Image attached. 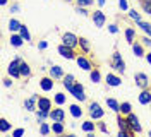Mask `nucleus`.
Segmentation results:
<instances>
[{
	"label": "nucleus",
	"mask_w": 151,
	"mask_h": 137,
	"mask_svg": "<svg viewBox=\"0 0 151 137\" xmlns=\"http://www.w3.org/2000/svg\"><path fill=\"white\" fill-rule=\"evenodd\" d=\"M96 2H98V5H100V7H103L105 4H106V0H96Z\"/></svg>",
	"instance_id": "49"
},
{
	"label": "nucleus",
	"mask_w": 151,
	"mask_h": 137,
	"mask_svg": "<svg viewBox=\"0 0 151 137\" xmlns=\"http://www.w3.org/2000/svg\"><path fill=\"white\" fill-rule=\"evenodd\" d=\"M119 7L122 10H129V4H127V0H119Z\"/></svg>",
	"instance_id": "41"
},
{
	"label": "nucleus",
	"mask_w": 151,
	"mask_h": 137,
	"mask_svg": "<svg viewBox=\"0 0 151 137\" xmlns=\"http://www.w3.org/2000/svg\"><path fill=\"white\" fill-rule=\"evenodd\" d=\"M58 53L62 55L64 58H67V60H74L76 57H77V55H76V52H74V48H69V46L64 45V43L58 46Z\"/></svg>",
	"instance_id": "8"
},
{
	"label": "nucleus",
	"mask_w": 151,
	"mask_h": 137,
	"mask_svg": "<svg viewBox=\"0 0 151 137\" xmlns=\"http://www.w3.org/2000/svg\"><path fill=\"white\" fill-rule=\"evenodd\" d=\"M4 86H5V88H10V86H12V81H10V79H4Z\"/></svg>",
	"instance_id": "47"
},
{
	"label": "nucleus",
	"mask_w": 151,
	"mask_h": 137,
	"mask_svg": "<svg viewBox=\"0 0 151 137\" xmlns=\"http://www.w3.org/2000/svg\"><path fill=\"white\" fill-rule=\"evenodd\" d=\"M62 84H64V88H65L67 91H70L72 89V86L76 84V79L72 74H67V75H64V81H62Z\"/></svg>",
	"instance_id": "18"
},
{
	"label": "nucleus",
	"mask_w": 151,
	"mask_h": 137,
	"mask_svg": "<svg viewBox=\"0 0 151 137\" xmlns=\"http://www.w3.org/2000/svg\"><path fill=\"white\" fill-rule=\"evenodd\" d=\"M150 137H151V130H150Z\"/></svg>",
	"instance_id": "53"
},
{
	"label": "nucleus",
	"mask_w": 151,
	"mask_h": 137,
	"mask_svg": "<svg viewBox=\"0 0 151 137\" xmlns=\"http://www.w3.org/2000/svg\"><path fill=\"white\" fill-rule=\"evenodd\" d=\"M127 117V122H129V127H131V132H142V127L141 123H139V118H137V115H134V113H129V115H125Z\"/></svg>",
	"instance_id": "5"
},
{
	"label": "nucleus",
	"mask_w": 151,
	"mask_h": 137,
	"mask_svg": "<svg viewBox=\"0 0 151 137\" xmlns=\"http://www.w3.org/2000/svg\"><path fill=\"white\" fill-rule=\"evenodd\" d=\"M53 84H55V79H53L52 75H50V77L40 79V88H41V91H45V93L53 91Z\"/></svg>",
	"instance_id": "9"
},
{
	"label": "nucleus",
	"mask_w": 151,
	"mask_h": 137,
	"mask_svg": "<svg viewBox=\"0 0 151 137\" xmlns=\"http://www.w3.org/2000/svg\"><path fill=\"white\" fill-rule=\"evenodd\" d=\"M40 132H41V136H48L50 132H52V125H48L45 122H41L40 123Z\"/></svg>",
	"instance_id": "35"
},
{
	"label": "nucleus",
	"mask_w": 151,
	"mask_h": 137,
	"mask_svg": "<svg viewBox=\"0 0 151 137\" xmlns=\"http://www.w3.org/2000/svg\"><path fill=\"white\" fill-rule=\"evenodd\" d=\"M89 77H91V81H93L94 84H98V82L101 81V74H100V70H96V69L89 72Z\"/></svg>",
	"instance_id": "36"
},
{
	"label": "nucleus",
	"mask_w": 151,
	"mask_h": 137,
	"mask_svg": "<svg viewBox=\"0 0 151 137\" xmlns=\"http://www.w3.org/2000/svg\"><path fill=\"white\" fill-rule=\"evenodd\" d=\"M7 4V0H0V5H5Z\"/></svg>",
	"instance_id": "51"
},
{
	"label": "nucleus",
	"mask_w": 151,
	"mask_h": 137,
	"mask_svg": "<svg viewBox=\"0 0 151 137\" xmlns=\"http://www.w3.org/2000/svg\"><path fill=\"white\" fill-rule=\"evenodd\" d=\"M112 67H113V70H115L117 74H124V72H125V62H124L122 55L119 53V52H113Z\"/></svg>",
	"instance_id": "1"
},
{
	"label": "nucleus",
	"mask_w": 151,
	"mask_h": 137,
	"mask_svg": "<svg viewBox=\"0 0 151 137\" xmlns=\"http://www.w3.org/2000/svg\"><path fill=\"white\" fill-rule=\"evenodd\" d=\"M137 26L141 27L142 31L148 34V36H151V22H144V21H139L137 22Z\"/></svg>",
	"instance_id": "34"
},
{
	"label": "nucleus",
	"mask_w": 151,
	"mask_h": 137,
	"mask_svg": "<svg viewBox=\"0 0 151 137\" xmlns=\"http://www.w3.org/2000/svg\"><path fill=\"white\" fill-rule=\"evenodd\" d=\"M93 4H94V0H77V5H83V7H89Z\"/></svg>",
	"instance_id": "39"
},
{
	"label": "nucleus",
	"mask_w": 151,
	"mask_h": 137,
	"mask_svg": "<svg viewBox=\"0 0 151 137\" xmlns=\"http://www.w3.org/2000/svg\"><path fill=\"white\" fill-rule=\"evenodd\" d=\"M50 75L53 77V79H64V70H62V67L60 65H52L50 67Z\"/></svg>",
	"instance_id": "17"
},
{
	"label": "nucleus",
	"mask_w": 151,
	"mask_h": 137,
	"mask_svg": "<svg viewBox=\"0 0 151 137\" xmlns=\"http://www.w3.org/2000/svg\"><path fill=\"white\" fill-rule=\"evenodd\" d=\"M12 136L14 137H22L24 136V128H16V130L12 132Z\"/></svg>",
	"instance_id": "44"
},
{
	"label": "nucleus",
	"mask_w": 151,
	"mask_h": 137,
	"mask_svg": "<svg viewBox=\"0 0 151 137\" xmlns=\"http://www.w3.org/2000/svg\"><path fill=\"white\" fill-rule=\"evenodd\" d=\"M131 111H132V105L129 103V101L120 103V113H122V115H129Z\"/></svg>",
	"instance_id": "33"
},
{
	"label": "nucleus",
	"mask_w": 151,
	"mask_h": 137,
	"mask_svg": "<svg viewBox=\"0 0 151 137\" xmlns=\"http://www.w3.org/2000/svg\"><path fill=\"white\" fill-rule=\"evenodd\" d=\"M35 113H36V118H38L40 123H41V122H45V120L50 117V111H47V110H40V108H38Z\"/></svg>",
	"instance_id": "26"
},
{
	"label": "nucleus",
	"mask_w": 151,
	"mask_h": 137,
	"mask_svg": "<svg viewBox=\"0 0 151 137\" xmlns=\"http://www.w3.org/2000/svg\"><path fill=\"white\" fill-rule=\"evenodd\" d=\"M79 46H81L83 53H89V50H91V45H89V41L86 38H79Z\"/></svg>",
	"instance_id": "31"
},
{
	"label": "nucleus",
	"mask_w": 151,
	"mask_h": 137,
	"mask_svg": "<svg viewBox=\"0 0 151 137\" xmlns=\"http://www.w3.org/2000/svg\"><path fill=\"white\" fill-rule=\"evenodd\" d=\"M134 81H136V86H139L141 89H148V86H150V79H148V75L146 74H136L134 75Z\"/></svg>",
	"instance_id": "10"
},
{
	"label": "nucleus",
	"mask_w": 151,
	"mask_h": 137,
	"mask_svg": "<svg viewBox=\"0 0 151 137\" xmlns=\"http://www.w3.org/2000/svg\"><path fill=\"white\" fill-rule=\"evenodd\" d=\"M38 108L52 111V100H48V98H45V96H40V98H38Z\"/></svg>",
	"instance_id": "14"
},
{
	"label": "nucleus",
	"mask_w": 151,
	"mask_h": 137,
	"mask_svg": "<svg viewBox=\"0 0 151 137\" xmlns=\"http://www.w3.org/2000/svg\"><path fill=\"white\" fill-rule=\"evenodd\" d=\"M19 34L22 36V39H24V41H31V33H29V29L24 26V24H22V26H21V29H19Z\"/></svg>",
	"instance_id": "32"
},
{
	"label": "nucleus",
	"mask_w": 151,
	"mask_h": 137,
	"mask_svg": "<svg viewBox=\"0 0 151 137\" xmlns=\"http://www.w3.org/2000/svg\"><path fill=\"white\" fill-rule=\"evenodd\" d=\"M38 48H40V50H47V48H48V43L45 41V39H41V41L38 43Z\"/></svg>",
	"instance_id": "46"
},
{
	"label": "nucleus",
	"mask_w": 151,
	"mask_h": 137,
	"mask_svg": "<svg viewBox=\"0 0 151 137\" xmlns=\"http://www.w3.org/2000/svg\"><path fill=\"white\" fill-rule=\"evenodd\" d=\"M81 128H83V130H84L86 134H88V132H94V122H93V118L91 120H88V122H83V125H81Z\"/></svg>",
	"instance_id": "29"
},
{
	"label": "nucleus",
	"mask_w": 151,
	"mask_h": 137,
	"mask_svg": "<svg viewBox=\"0 0 151 137\" xmlns=\"http://www.w3.org/2000/svg\"><path fill=\"white\" fill-rule=\"evenodd\" d=\"M117 125H119V128H122V130H129V132H131V127H129L127 117H125V118H122V117H117ZM132 134H134V132H132Z\"/></svg>",
	"instance_id": "24"
},
{
	"label": "nucleus",
	"mask_w": 151,
	"mask_h": 137,
	"mask_svg": "<svg viewBox=\"0 0 151 137\" xmlns=\"http://www.w3.org/2000/svg\"><path fill=\"white\" fill-rule=\"evenodd\" d=\"M108 31H110L112 34H117V33H119V26H117V24H108Z\"/></svg>",
	"instance_id": "42"
},
{
	"label": "nucleus",
	"mask_w": 151,
	"mask_h": 137,
	"mask_svg": "<svg viewBox=\"0 0 151 137\" xmlns=\"http://www.w3.org/2000/svg\"><path fill=\"white\" fill-rule=\"evenodd\" d=\"M17 10H19V5H17V4H14V5L10 7V12H17Z\"/></svg>",
	"instance_id": "48"
},
{
	"label": "nucleus",
	"mask_w": 151,
	"mask_h": 137,
	"mask_svg": "<svg viewBox=\"0 0 151 137\" xmlns=\"http://www.w3.org/2000/svg\"><path fill=\"white\" fill-rule=\"evenodd\" d=\"M129 17H131L132 21H136V22L141 21V16H139V12H137L136 9H129Z\"/></svg>",
	"instance_id": "38"
},
{
	"label": "nucleus",
	"mask_w": 151,
	"mask_h": 137,
	"mask_svg": "<svg viewBox=\"0 0 151 137\" xmlns=\"http://www.w3.org/2000/svg\"><path fill=\"white\" fill-rule=\"evenodd\" d=\"M106 84L112 86V88H119L122 84V79L119 75H115V74H106Z\"/></svg>",
	"instance_id": "15"
},
{
	"label": "nucleus",
	"mask_w": 151,
	"mask_h": 137,
	"mask_svg": "<svg viewBox=\"0 0 151 137\" xmlns=\"http://www.w3.org/2000/svg\"><path fill=\"white\" fill-rule=\"evenodd\" d=\"M38 94H31V98L28 100H24V108L28 110V111H36L38 110Z\"/></svg>",
	"instance_id": "11"
},
{
	"label": "nucleus",
	"mask_w": 151,
	"mask_h": 137,
	"mask_svg": "<svg viewBox=\"0 0 151 137\" xmlns=\"http://www.w3.org/2000/svg\"><path fill=\"white\" fill-rule=\"evenodd\" d=\"M76 62H77V67H79L81 70H86V72H91V70H93V64L86 58L84 55L76 57Z\"/></svg>",
	"instance_id": "7"
},
{
	"label": "nucleus",
	"mask_w": 151,
	"mask_h": 137,
	"mask_svg": "<svg viewBox=\"0 0 151 137\" xmlns=\"http://www.w3.org/2000/svg\"><path fill=\"white\" fill-rule=\"evenodd\" d=\"M98 128H100L103 134H106V132H108V127L105 125V122H100V123H98Z\"/></svg>",
	"instance_id": "45"
},
{
	"label": "nucleus",
	"mask_w": 151,
	"mask_h": 137,
	"mask_svg": "<svg viewBox=\"0 0 151 137\" xmlns=\"http://www.w3.org/2000/svg\"><path fill=\"white\" fill-rule=\"evenodd\" d=\"M21 22H19L17 19H10L9 21V29H10V33H19V29H21Z\"/></svg>",
	"instance_id": "28"
},
{
	"label": "nucleus",
	"mask_w": 151,
	"mask_h": 137,
	"mask_svg": "<svg viewBox=\"0 0 151 137\" xmlns=\"http://www.w3.org/2000/svg\"><path fill=\"white\" fill-rule=\"evenodd\" d=\"M69 93H70V94H72V96H74V98H76L77 101H81V103H83V101H86L84 86H83L81 82H76L74 86H72V89H70Z\"/></svg>",
	"instance_id": "4"
},
{
	"label": "nucleus",
	"mask_w": 151,
	"mask_h": 137,
	"mask_svg": "<svg viewBox=\"0 0 151 137\" xmlns=\"http://www.w3.org/2000/svg\"><path fill=\"white\" fill-rule=\"evenodd\" d=\"M19 64H21V58H14V60L9 64V67H7V72H9V75H12L14 79L22 77V75H21V70H19Z\"/></svg>",
	"instance_id": "6"
},
{
	"label": "nucleus",
	"mask_w": 151,
	"mask_h": 137,
	"mask_svg": "<svg viewBox=\"0 0 151 137\" xmlns=\"http://www.w3.org/2000/svg\"><path fill=\"white\" fill-rule=\"evenodd\" d=\"M22 43H24L22 36H21L19 33H12V36H10V45L14 46V48H19V46H22Z\"/></svg>",
	"instance_id": "20"
},
{
	"label": "nucleus",
	"mask_w": 151,
	"mask_h": 137,
	"mask_svg": "<svg viewBox=\"0 0 151 137\" xmlns=\"http://www.w3.org/2000/svg\"><path fill=\"white\" fill-rule=\"evenodd\" d=\"M141 41H142V45H146V46H150V48H151V36L146 34L144 38H141Z\"/></svg>",
	"instance_id": "43"
},
{
	"label": "nucleus",
	"mask_w": 151,
	"mask_h": 137,
	"mask_svg": "<svg viewBox=\"0 0 151 137\" xmlns=\"http://www.w3.org/2000/svg\"><path fill=\"white\" fill-rule=\"evenodd\" d=\"M19 70H21V75H22V77H29V75H31V67H29V64H26L24 60H21Z\"/></svg>",
	"instance_id": "21"
},
{
	"label": "nucleus",
	"mask_w": 151,
	"mask_h": 137,
	"mask_svg": "<svg viewBox=\"0 0 151 137\" xmlns=\"http://www.w3.org/2000/svg\"><path fill=\"white\" fill-rule=\"evenodd\" d=\"M62 43H64V45H67L69 46V48H77V46H79V38L76 36L74 33H64V34H62Z\"/></svg>",
	"instance_id": "3"
},
{
	"label": "nucleus",
	"mask_w": 151,
	"mask_h": 137,
	"mask_svg": "<svg viewBox=\"0 0 151 137\" xmlns=\"http://www.w3.org/2000/svg\"><path fill=\"white\" fill-rule=\"evenodd\" d=\"M132 52H134V55H136V57H146V53H144V48H142L141 43H132Z\"/></svg>",
	"instance_id": "23"
},
{
	"label": "nucleus",
	"mask_w": 151,
	"mask_h": 137,
	"mask_svg": "<svg viewBox=\"0 0 151 137\" xmlns=\"http://www.w3.org/2000/svg\"><path fill=\"white\" fill-rule=\"evenodd\" d=\"M137 100H139L141 105H150L151 103V91L150 89H142L139 93V96H137Z\"/></svg>",
	"instance_id": "16"
},
{
	"label": "nucleus",
	"mask_w": 151,
	"mask_h": 137,
	"mask_svg": "<svg viewBox=\"0 0 151 137\" xmlns=\"http://www.w3.org/2000/svg\"><path fill=\"white\" fill-rule=\"evenodd\" d=\"M9 130H10V123L5 118H2V120H0V132H2V134H5V132H9Z\"/></svg>",
	"instance_id": "37"
},
{
	"label": "nucleus",
	"mask_w": 151,
	"mask_h": 137,
	"mask_svg": "<svg viewBox=\"0 0 151 137\" xmlns=\"http://www.w3.org/2000/svg\"><path fill=\"white\" fill-rule=\"evenodd\" d=\"M65 101H67V96L64 94V93H57L55 96H53V103H55V105H58V106L65 105Z\"/></svg>",
	"instance_id": "27"
},
{
	"label": "nucleus",
	"mask_w": 151,
	"mask_h": 137,
	"mask_svg": "<svg viewBox=\"0 0 151 137\" xmlns=\"http://www.w3.org/2000/svg\"><path fill=\"white\" fill-rule=\"evenodd\" d=\"M52 132H53V134H58V136L64 134V132H65L64 123H62V122H53V123H52Z\"/></svg>",
	"instance_id": "25"
},
{
	"label": "nucleus",
	"mask_w": 151,
	"mask_h": 137,
	"mask_svg": "<svg viewBox=\"0 0 151 137\" xmlns=\"http://www.w3.org/2000/svg\"><path fill=\"white\" fill-rule=\"evenodd\" d=\"M150 2H151V0H150Z\"/></svg>",
	"instance_id": "54"
},
{
	"label": "nucleus",
	"mask_w": 151,
	"mask_h": 137,
	"mask_svg": "<svg viewBox=\"0 0 151 137\" xmlns=\"http://www.w3.org/2000/svg\"><path fill=\"white\" fill-rule=\"evenodd\" d=\"M50 118L53 120V122H64L65 118V111L62 108H53L50 111Z\"/></svg>",
	"instance_id": "13"
},
{
	"label": "nucleus",
	"mask_w": 151,
	"mask_h": 137,
	"mask_svg": "<svg viewBox=\"0 0 151 137\" xmlns=\"http://www.w3.org/2000/svg\"><path fill=\"white\" fill-rule=\"evenodd\" d=\"M125 39H127V43H134V39H136V29H132V27H127L125 29Z\"/></svg>",
	"instance_id": "30"
},
{
	"label": "nucleus",
	"mask_w": 151,
	"mask_h": 137,
	"mask_svg": "<svg viewBox=\"0 0 151 137\" xmlns=\"http://www.w3.org/2000/svg\"><path fill=\"white\" fill-rule=\"evenodd\" d=\"M76 12L81 14V16H88V14H89V12L86 10V7H83V5H77V7H76Z\"/></svg>",
	"instance_id": "40"
},
{
	"label": "nucleus",
	"mask_w": 151,
	"mask_h": 137,
	"mask_svg": "<svg viewBox=\"0 0 151 137\" xmlns=\"http://www.w3.org/2000/svg\"><path fill=\"white\" fill-rule=\"evenodd\" d=\"M91 19H93L94 26L96 27H103L105 22H106V17H105V14L101 12V10H94L93 16H91Z\"/></svg>",
	"instance_id": "12"
},
{
	"label": "nucleus",
	"mask_w": 151,
	"mask_h": 137,
	"mask_svg": "<svg viewBox=\"0 0 151 137\" xmlns=\"http://www.w3.org/2000/svg\"><path fill=\"white\" fill-rule=\"evenodd\" d=\"M146 62L151 65V53H146Z\"/></svg>",
	"instance_id": "50"
},
{
	"label": "nucleus",
	"mask_w": 151,
	"mask_h": 137,
	"mask_svg": "<svg viewBox=\"0 0 151 137\" xmlns=\"http://www.w3.org/2000/svg\"><path fill=\"white\" fill-rule=\"evenodd\" d=\"M65 2H72V0H65Z\"/></svg>",
	"instance_id": "52"
},
{
	"label": "nucleus",
	"mask_w": 151,
	"mask_h": 137,
	"mask_svg": "<svg viewBox=\"0 0 151 137\" xmlns=\"http://www.w3.org/2000/svg\"><path fill=\"white\" fill-rule=\"evenodd\" d=\"M69 111H70V115H72L74 118H81V117H83V108H81L79 105H70V106H69Z\"/></svg>",
	"instance_id": "22"
},
{
	"label": "nucleus",
	"mask_w": 151,
	"mask_h": 137,
	"mask_svg": "<svg viewBox=\"0 0 151 137\" xmlns=\"http://www.w3.org/2000/svg\"><path fill=\"white\" fill-rule=\"evenodd\" d=\"M103 117H105V110L101 108V105H100V103H96V101L89 103V118L101 120Z\"/></svg>",
	"instance_id": "2"
},
{
	"label": "nucleus",
	"mask_w": 151,
	"mask_h": 137,
	"mask_svg": "<svg viewBox=\"0 0 151 137\" xmlns=\"http://www.w3.org/2000/svg\"><path fill=\"white\" fill-rule=\"evenodd\" d=\"M106 106L115 111V113H120V103L115 100V98H106Z\"/></svg>",
	"instance_id": "19"
}]
</instances>
